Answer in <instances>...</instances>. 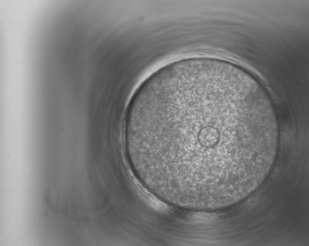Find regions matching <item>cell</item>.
<instances>
[{
  "mask_svg": "<svg viewBox=\"0 0 309 246\" xmlns=\"http://www.w3.org/2000/svg\"><path fill=\"white\" fill-rule=\"evenodd\" d=\"M279 127L261 85L234 64L188 58L138 87L125 117L129 164L157 198L194 211L243 201L267 178Z\"/></svg>",
  "mask_w": 309,
  "mask_h": 246,
  "instance_id": "obj_1",
  "label": "cell"
}]
</instances>
